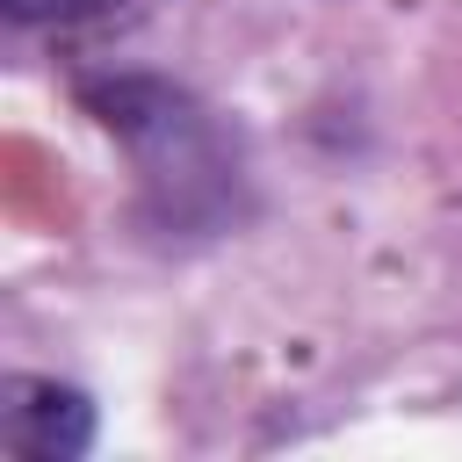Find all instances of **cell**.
<instances>
[{
  "instance_id": "obj_3",
  "label": "cell",
  "mask_w": 462,
  "mask_h": 462,
  "mask_svg": "<svg viewBox=\"0 0 462 462\" xmlns=\"http://www.w3.org/2000/svg\"><path fill=\"white\" fill-rule=\"evenodd\" d=\"M130 0H7V22L14 29H72V22H101Z\"/></svg>"
},
{
  "instance_id": "obj_2",
  "label": "cell",
  "mask_w": 462,
  "mask_h": 462,
  "mask_svg": "<svg viewBox=\"0 0 462 462\" xmlns=\"http://www.w3.org/2000/svg\"><path fill=\"white\" fill-rule=\"evenodd\" d=\"M0 440L22 462H79V455H94V397L58 375H7Z\"/></svg>"
},
{
  "instance_id": "obj_1",
  "label": "cell",
  "mask_w": 462,
  "mask_h": 462,
  "mask_svg": "<svg viewBox=\"0 0 462 462\" xmlns=\"http://www.w3.org/2000/svg\"><path fill=\"white\" fill-rule=\"evenodd\" d=\"M79 101L123 144L152 238H224L253 217L245 144L202 94L159 72H87Z\"/></svg>"
}]
</instances>
